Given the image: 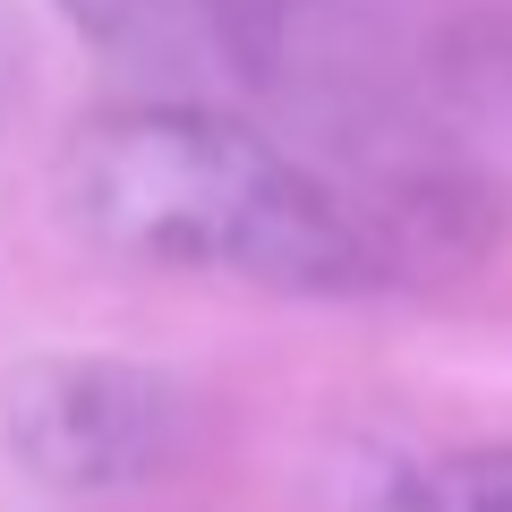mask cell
<instances>
[{"label": "cell", "instance_id": "obj_1", "mask_svg": "<svg viewBox=\"0 0 512 512\" xmlns=\"http://www.w3.org/2000/svg\"><path fill=\"white\" fill-rule=\"evenodd\" d=\"M60 205L94 248L171 274H231L299 299L402 282V256L359 188L282 154L256 120L188 94L77 120L60 154Z\"/></svg>", "mask_w": 512, "mask_h": 512}, {"label": "cell", "instance_id": "obj_2", "mask_svg": "<svg viewBox=\"0 0 512 512\" xmlns=\"http://www.w3.org/2000/svg\"><path fill=\"white\" fill-rule=\"evenodd\" d=\"M0 444L52 495H128L180 461L188 402L137 359H26L0 402Z\"/></svg>", "mask_w": 512, "mask_h": 512}, {"label": "cell", "instance_id": "obj_3", "mask_svg": "<svg viewBox=\"0 0 512 512\" xmlns=\"http://www.w3.org/2000/svg\"><path fill=\"white\" fill-rule=\"evenodd\" d=\"M60 18L154 86H274V35L239 0H60Z\"/></svg>", "mask_w": 512, "mask_h": 512}, {"label": "cell", "instance_id": "obj_4", "mask_svg": "<svg viewBox=\"0 0 512 512\" xmlns=\"http://www.w3.org/2000/svg\"><path fill=\"white\" fill-rule=\"evenodd\" d=\"M393 512H512V444H470V453L419 461L393 487Z\"/></svg>", "mask_w": 512, "mask_h": 512}, {"label": "cell", "instance_id": "obj_5", "mask_svg": "<svg viewBox=\"0 0 512 512\" xmlns=\"http://www.w3.org/2000/svg\"><path fill=\"white\" fill-rule=\"evenodd\" d=\"M265 35H274V77H291L299 69V52H308L316 35H325V18L342 9V0H239Z\"/></svg>", "mask_w": 512, "mask_h": 512}]
</instances>
